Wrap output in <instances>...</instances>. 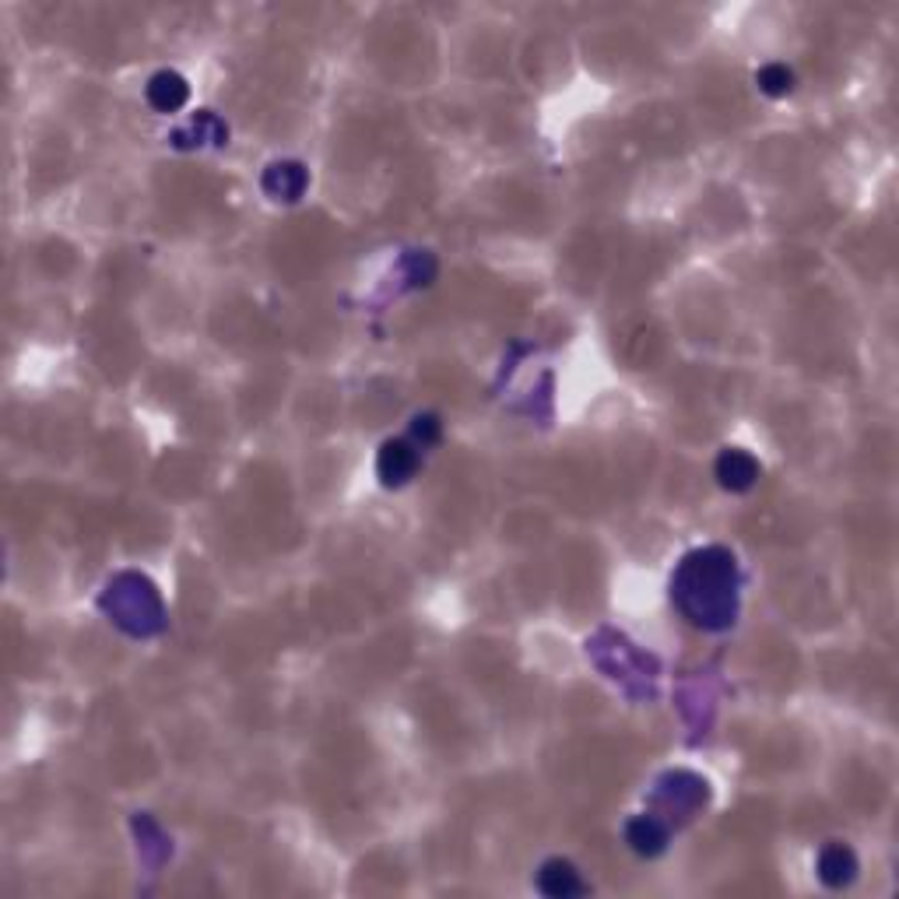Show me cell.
Instances as JSON below:
<instances>
[{
	"label": "cell",
	"mask_w": 899,
	"mask_h": 899,
	"mask_svg": "<svg viewBox=\"0 0 899 899\" xmlns=\"http://www.w3.org/2000/svg\"><path fill=\"white\" fill-rule=\"evenodd\" d=\"M672 604L682 619L706 633H724L738 622L741 569L724 545L693 548L672 572Z\"/></svg>",
	"instance_id": "cell-1"
},
{
	"label": "cell",
	"mask_w": 899,
	"mask_h": 899,
	"mask_svg": "<svg viewBox=\"0 0 899 899\" xmlns=\"http://www.w3.org/2000/svg\"><path fill=\"white\" fill-rule=\"evenodd\" d=\"M99 608L113 625H120L127 636H159L165 629V608L156 584L141 572H117L99 595Z\"/></svg>",
	"instance_id": "cell-2"
},
{
	"label": "cell",
	"mask_w": 899,
	"mask_h": 899,
	"mask_svg": "<svg viewBox=\"0 0 899 899\" xmlns=\"http://www.w3.org/2000/svg\"><path fill=\"white\" fill-rule=\"evenodd\" d=\"M706 801H710V783L703 777L688 773V770H672L657 780L654 791V805H661L667 815H675L678 822L693 818Z\"/></svg>",
	"instance_id": "cell-3"
},
{
	"label": "cell",
	"mask_w": 899,
	"mask_h": 899,
	"mask_svg": "<svg viewBox=\"0 0 899 899\" xmlns=\"http://www.w3.org/2000/svg\"><path fill=\"white\" fill-rule=\"evenodd\" d=\"M418 464H422V453L411 443V439H387L376 453V474L384 489H400L408 485Z\"/></svg>",
	"instance_id": "cell-4"
},
{
	"label": "cell",
	"mask_w": 899,
	"mask_h": 899,
	"mask_svg": "<svg viewBox=\"0 0 899 899\" xmlns=\"http://www.w3.org/2000/svg\"><path fill=\"white\" fill-rule=\"evenodd\" d=\"M260 186L267 197L296 204L306 194V186H310V169H306L302 162H271L264 169Z\"/></svg>",
	"instance_id": "cell-5"
},
{
	"label": "cell",
	"mask_w": 899,
	"mask_h": 899,
	"mask_svg": "<svg viewBox=\"0 0 899 899\" xmlns=\"http://www.w3.org/2000/svg\"><path fill=\"white\" fill-rule=\"evenodd\" d=\"M714 474L728 492H749L759 482V461L749 450H724L714 464Z\"/></svg>",
	"instance_id": "cell-6"
},
{
	"label": "cell",
	"mask_w": 899,
	"mask_h": 899,
	"mask_svg": "<svg viewBox=\"0 0 899 899\" xmlns=\"http://www.w3.org/2000/svg\"><path fill=\"white\" fill-rule=\"evenodd\" d=\"M667 836H672V826L657 815H636L625 822V844L640 857H657L667 847Z\"/></svg>",
	"instance_id": "cell-7"
},
{
	"label": "cell",
	"mask_w": 899,
	"mask_h": 899,
	"mask_svg": "<svg viewBox=\"0 0 899 899\" xmlns=\"http://www.w3.org/2000/svg\"><path fill=\"white\" fill-rule=\"evenodd\" d=\"M818 878L822 886L830 889H844L857 878V854L847 844H826L818 850Z\"/></svg>",
	"instance_id": "cell-8"
},
{
	"label": "cell",
	"mask_w": 899,
	"mask_h": 899,
	"mask_svg": "<svg viewBox=\"0 0 899 899\" xmlns=\"http://www.w3.org/2000/svg\"><path fill=\"white\" fill-rule=\"evenodd\" d=\"M538 889H542L548 899H572V896H584V892H587L580 871L572 868L569 860H563V857L545 860L542 871H538Z\"/></svg>",
	"instance_id": "cell-9"
},
{
	"label": "cell",
	"mask_w": 899,
	"mask_h": 899,
	"mask_svg": "<svg viewBox=\"0 0 899 899\" xmlns=\"http://www.w3.org/2000/svg\"><path fill=\"white\" fill-rule=\"evenodd\" d=\"M148 95V106L151 109H159V113H176L186 106L190 99V85L180 71H159V74H151V82L145 88Z\"/></svg>",
	"instance_id": "cell-10"
},
{
	"label": "cell",
	"mask_w": 899,
	"mask_h": 899,
	"mask_svg": "<svg viewBox=\"0 0 899 899\" xmlns=\"http://www.w3.org/2000/svg\"><path fill=\"white\" fill-rule=\"evenodd\" d=\"M169 141L176 145V148H201V145H218L222 148L228 141V127L215 117L212 109H201L186 127L172 130Z\"/></svg>",
	"instance_id": "cell-11"
},
{
	"label": "cell",
	"mask_w": 899,
	"mask_h": 899,
	"mask_svg": "<svg viewBox=\"0 0 899 899\" xmlns=\"http://www.w3.org/2000/svg\"><path fill=\"white\" fill-rule=\"evenodd\" d=\"M756 85H759V92H767L770 99H780V95L794 92V71L788 64H767L756 74Z\"/></svg>",
	"instance_id": "cell-12"
},
{
	"label": "cell",
	"mask_w": 899,
	"mask_h": 899,
	"mask_svg": "<svg viewBox=\"0 0 899 899\" xmlns=\"http://www.w3.org/2000/svg\"><path fill=\"white\" fill-rule=\"evenodd\" d=\"M411 436H415V443H422V447H432L439 443V436H443V422H439V415H415L411 418Z\"/></svg>",
	"instance_id": "cell-13"
}]
</instances>
